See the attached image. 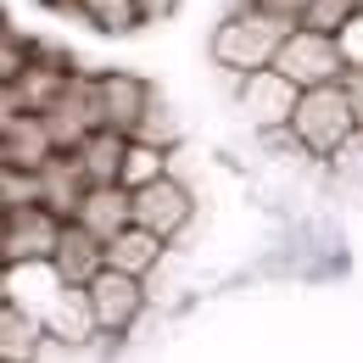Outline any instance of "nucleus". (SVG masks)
I'll list each match as a JSON object with an SVG mask.
<instances>
[{"instance_id": "1", "label": "nucleus", "mask_w": 363, "mask_h": 363, "mask_svg": "<svg viewBox=\"0 0 363 363\" xmlns=\"http://www.w3.org/2000/svg\"><path fill=\"white\" fill-rule=\"evenodd\" d=\"M296 28L291 23H279L269 11H246V17H224L218 23V34H213V62L235 73V79H252V73H269L279 45L291 40Z\"/></svg>"}, {"instance_id": "2", "label": "nucleus", "mask_w": 363, "mask_h": 363, "mask_svg": "<svg viewBox=\"0 0 363 363\" xmlns=\"http://www.w3.org/2000/svg\"><path fill=\"white\" fill-rule=\"evenodd\" d=\"M358 129V118H352V101L341 84H324V90H302V106H296V118H291V135L302 140V151H313V157H335V145Z\"/></svg>"}, {"instance_id": "3", "label": "nucleus", "mask_w": 363, "mask_h": 363, "mask_svg": "<svg viewBox=\"0 0 363 363\" xmlns=\"http://www.w3.org/2000/svg\"><path fill=\"white\" fill-rule=\"evenodd\" d=\"M274 73H285L296 90H324V84H341L347 79V50L335 34H313V28H296L279 56H274Z\"/></svg>"}, {"instance_id": "4", "label": "nucleus", "mask_w": 363, "mask_h": 363, "mask_svg": "<svg viewBox=\"0 0 363 363\" xmlns=\"http://www.w3.org/2000/svg\"><path fill=\"white\" fill-rule=\"evenodd\" d=\"M56 240H62V218L45 207H17L6 213L0 229V263L6 269H28V263H50L56 257Z\"/></svg>"}, {"instance_id": "5", "label": "nucleus", "mask_w": 363, "mask_h": 363, "mask_svg": "<svg viewBox=\"0 0 363 363\" xmlns=\"http://www.w3.org/2000/svg\"><path fill=\"white\" fill-rule=\"evenodd\" d=\"M296 106H302V90H296L285 73H274V67H269V73L240 79V112H246V123H252V129H263V135L291 129Z\"/></svg>"}, {"instance_id": "6", "label": "nucleus", "mask_w": 363, "mask_h": 363, "mask_svg": "<svg viewBox=\"0 0 363 363\" xmlns=\"http://www.w3.org/2000/svg\"><path fill=\"white\" fill-rule=\"evenodd\" d=\"M190 213H196V201H190V190H184L174 174L145 184V190H135V224L151 229L157 240H174V235L190 224Z\"/></svg>"}, {"instance_id": "7", "label": "nucleus", "mask_w": 363, "mask_h": 363, "mask_svg": "<svg viewBox=\"0 0 363 363\" xmlns=\"http://www.w3.org/2000/svg\"><path fill=\"white\" fill-rule=\"evenodd\" d=\"M95 95H101V129H118V135L135 140L157 90L145 79H135V73H95Z\"/></svg>"}, {"instance_id": "8", "label": "nucleus", "mask_w": 363, "mask_h": 363, "mask_svg": "<svg viewBox=\"0 0 363 363\" xmlns=\"http://www.w3.org/2000/svg\"><path fill=\"white\" fill-rule=\"evenodd\" d=\"M90 308H95L101 335H123V330L140 318V308H145V285L129 279V274H118V269H106L90 285Z\"/></svg>"}, {"instance_id": "9", "label": "nucleus", "mask_w": 363, "mask_h": 363, "mask_svg": "<svg viewBox=\"0 0 363 363\" xmlns=\"http://www.w3.org/2000/svg\"><path fill=\"white\" fill-rule=\"evenodd\" d=\"M50 269H56V279H62V285L90 291L95 279L106 274V246H101V240H95L84 224H62V240H56Z\"/></svg>"}, {"instance_id": "10", "label": "nucleus", "mask_w": 363, "mask_h": 363, "mask_svg": "<svg viewBox=\"0 0 363 363\" xmlns=\"http://www.w3.org/2000/svg\"><path fill=\"white\" fill-rule=\"evenodd\" d=\"M73 224H84L101 246H112L123 229L135 224V190H123V184H90V196H84V207H79Z\"/></svg>"}, {"instance_id": "11", "label": "nucleus", "mask_w": 363, "mask_h": 363, "mask_svg": "<svg viewBox=\"0 0 363 363\" xmlns=\"http://www.w3.org/2000/svg\"><path fill=\"white\" fill-rule=\"evenodd\" d=\"M84 196H90V179H84L79 157H62V151H56L45 168H40V207L56 213L62 224H73L79 207H84Z\"/></svg>"}, {"instance_id": "12", "label": "nucleus", "mask_w": 363, "mask_h": 363, "mask_svg": "<svg viewBox=\"0 0 363 363\" xmlns=\"http://www.w3.org/2000/svg\"><path fill=\"white\" fill-rule=\"evenodd\" d=\"M50 347V330L40 313L28 308H0V363H40V352Z\"/></svg>"}, {"instance_id": "13", "label": "nucleus", "mask_w": 363, "mask_h": 363, "mask_svg": "<svg viewBox=\"0 0 363 363\" xmlns=\"http://www.w3.org/2000/svg\"><path fill=\"white\" fill-rule=\"evenodd\" d=\"M45 330H50V341H67V347H84L90 335H101L95 308H90V291L62 285V291H56V302L45 308Z\"/></svg>"}, {"instance_id": "14", "label": "nucleus", "mask_w": 363, "mask_h": 363, "mask_svg": "<svg viewBox=\"0 0 363 363\" xmlns=\"http://www.w3.org/2000/svg\"><path fill=\"white\" fill-rule=\"evenodd\" d=\"M73 157H79V168H84V179H90V184H123L129 135H118V129H95Z\"/></svg>"}, {"instance_id": "15", "label": "nucleus", "mask_w": 363, "mask_h": 363, "mask_svg": "<svg viewBox=\"0 0 363 363\" xmlns=\"http://www.w3.org/2000/svg\"><path fill=\"white\" fill-rule=\"evenodd\" d=\"M73 73L79 67H50V62H28V73L11 84L17 90V101H23V112H34V118H45L50 106L67 95V84H73Z\"/></svg>"}, {"instance_id": "16", "label": "nucleus", "mask_w": 363, "mask_h": 363, "mask_svg": "<svg viewBox=\"0 0 363 363\" xmlns=\"http://www.w3.org/2000/svg\"><path fill=\"white\" fill-rule=\"evenodd\" d=\"M162 246L168 240H157L151 229H140L129 224L112 246H106V269H118V274H129V279H145V274L157 269V257H162Z\"/></svg>"}, {"instance_id": "17", "label": "nucleus", "mask_w": 363, "mask_h": 363, "mask_svg": "<svg viewBox=\"0 0 363 363\" xmlns=\"http://www.w3.org/2000/svg\"><path fill=\"white\" fill-rule=\"evenodd\" d=\"M0 145H6V162H11V168H28V174H40L50 157H56V145H50V135H45V118H34V112H23Z\"/></svg>"}, {"instance_id": "18", "label": "nucleus", "mask_w": 363, "mask_h": 363, "mask_svg": "<svg viewBox=\"0 0 363 363\" xmlns=\"http://www.w3.org/2000/svg\"><path fill=\"white\" fill-rule=\"evenodd\" d=\"M73 11H79L90 28H101V34H118V40H123V34H135L140 23H145L135 0H73Z\"/></svg>"}, {"instance_id": "19", "label": "nucleus", "mask_w": 363, "mask_h": 363, "mask_svg": "<svg viewBox=\"0 0 363 363\" xmlns=\"http://www.w3.org/2000/svg\"><path fill=\"white\" fill-rule=\"evenodd\" d=\"M135 140L140 145H157V151H174V145H179V118H174V106H168L162 95H151V106H145V118H140Z\"/></svg>"}, {"instance_id": "20", "label": "nucleus", "mask_w": 363, "mask_h": 363, "mask_svg": "<svg viewBox=\"0 0 363 363\" xmlns=\"http://www.w3.org/2000/svg\"><path fill=\"white\" fill-rule=\"evenodd\" d=\"M168 179V151H157V145H140L129 140V162H123V190H145V184Z\"/></svg>"}, {"instance_id": "21", "label": "nucleus", "mask_w": 363, "mask_h": 363, "mask_svg": "<svg viewBox=\"0 0 363 363\" xmlns=\"http://www.w3.org/2000/svg\"><path fill=\"white\" fill-rule=\"evenodd\" d=\"M0 207L6 213H17V207H40V174H28V168H0Z\"/></svg>"}, {"instance_id": "22", "label": "nucleus", "mask_w": 363, "mask_h": 363, "mask_svg": "<svg viewBox=\"0 0 363 363\" xmlns=\"http://www.w3.org/2000/svg\"><path fill=\"white\" fill-rule=\"evenodd\" d=\"M358 11H363V0H313L302 28H313V34H335V40H341V28H347Z\"/></svg>"}, {"instance_id": "23", "label": "nucleus", "mask_w": 363, "mask_h": 363, "mask_svg": "<svg viewBox=\"0 0 363 363\" xmlns=\"http://www.w3.org/2000/svg\"><path fill=\"white\" fill-rule=\"evenodd\" d=\"M330 174L347 184V190H363V129H352V135L335 145V157H330Z\"/></svg>"}, {"instance_id": "24", "label": "nucleus", "mask_w": 363, "mask_h": 363, "mask_svg": "<svg viewBox=\"0 0 363 363\" xmlns=\"http://www.w3.org/2000/svg\"><path fill=\"white\" fill-rule=\"evenodd\" d=\"M28 73V40H17L11 28H0V84H17Z\"/></svg>"}, {"instance_id": "25", "label": "nucleus", "mask_w": 363, "mask_h": 363, "mask_svg": "<svg viewBox=\"0 0 363 363\" xmlns=\"http://www.w3.org/2000/svg\"><path fill=\"white\" fill-rule=\"evenodd\" d=\"M308 6H313V0H257V11H269V17L291 23V28H302V23H308Z\"/></svg>"}, {"instance_id": "26", "label": "nucleus", "mask_w": 363, "mask_h": 363, "mask_svg": "<svg viewBox=\"0 0 363 363\" xmlns=\"http://www.w3.org/2000/svg\"><path fill=\"white\" fill-rule=\"evenodd\" d=\"M341 50H347V67H363V11L341 28Z\"/></svg>"}, {"instance_id": "27", "label": "nucleus", "mask_w": 363, "mask_h": 363, "mask_svg": "<svg viewBox=\"0 0 363 363\" xmlns=\"http://www.w3.org/2000/svg\"><path fill=\"white\" fill-rule=\"evenodd\" d=\"M23 118V101H17V90L11 84H0V140L11 135V123Z\"/></svg>"}, {"instance_id": "28", "label": "nucleus", "mask_w": 363, "mask_h": 363, "mask_svg": "<svg viewBox=\"0 0 363 363\" xmlns=\"http://www.w3.org/2000/svg\"><path fill=\"white\" fill-rule=\"evenodd\" d=\"M341 90H347V101H352V118H358V129H363V67H347Z\"/></svg>"}, {"instance_id": "29", "label": "nucleus", "mask_w": 363, "mask_h": 363, "mask_svg": "<svg viewBox=\"0 0 363 363\" xmlns=\"http://www.w3.org/2000/svg\"><path fill=\"white\" fill-rule=\"evenodd\" d=\"M140 6V17H145V23H162V17H174V6H179V0H135Z\"/></svg>"}, {"instance_id": "30", "label": "nucleus", "mask_w": 363, "mask_h": 363, "mask_svg": "<svg viewBox=\"0 0 363 363\" xmlns=\"http://www.w3.org/2000/svg\"><path fill=\"white\" fill-rule=\"evenodd\" d=\"M246 11H257V0H224V17H246Z\"/></svg>"}, {"instance_id": "31", "label": "nucleus", "mask_w": 363, "mask_h": 363, "mask_svg": "<svg viewBox=\"0 0 363 363\" xmlns=\"http://www.w3.org/2000/svg\"><path fill=\"white\" fill-rule=\"evenodd\" d=\"M0 308H11V269L0 263Z\"/></svg>"}, {"instance_id": "32", "label": "nucleus", "mask_w": 363, "mask_h": 363, "mask_svg": "<svg viewBox=\"0 0 363 363\" xmlns=\"http://www.w3.org/2000/svg\"><path fill=\"white\" fill-rule=\"evenodd\" d=\"M40 6H73V0H40Z\"/></svg>"}, {"instance_id": "33", "label": "nucleus", "mask_w": 363, "mask_h": 363, "mask_svg": "<svg viewBox=\"0 0 363 363\" xmlns=\"http://www.w3.org/2000/svg\"><path fill=\"white\" fill-rule=\"evenodd\" d=\"M0 229H6V207H0Z\"/></svg>"}, {"instance_id": "34", "label": "nucleus", "mask_w": 363, "mask_h": 363, "mask_svg": "<svg viewBox=\"0 0 363 363\" xmlns=\"http://www.w3.org/2000/svg\"><path fill=\"white\" fill-rule=\"evenodd\" d=\"M0 28H6V23H0Z\"/></svg>"}]
</instances>
